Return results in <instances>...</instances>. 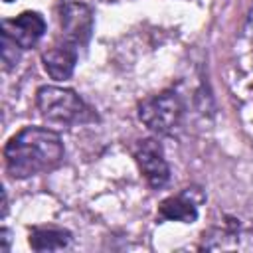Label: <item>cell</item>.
<instances>
[{
    "instance_id": "cell-2",
    "label": "cell",
    "mask_w": 253,
    "mask_h": 253,
    "mask_svg": "<svg viewBox=\"0 0 253 253\" xmlns=\"http://www.w3.org/2000/svg\"><path fill=\"white\" fill-rule=\"evenodd\" d=\"M36 103H38L40 115L53 125L79 123L87 117V111H89L75 91L55 87V85L40 87L36 95Z\"/></svg>"
},
{
    "instance_id": "cell-9",
    "label": "cell",
    "mask_w": 253,
    "mask_h": 253,
    "mask_svg": "<svg viewBox=\"0 0 253 253\" xmlns=\"http://www.w3.org/2000/svg\"><path fill=\"white\" fill-rule=\"evenodd\" d=\"M158 215L162 219H170V221L192 223L198 217V210H196L194 202L188 200L186 196H172V198L162 200V204L158 206Z\"/></svg>"
},
{
    "instance_id": "cell-12",
    "label": "cell",
    "mask_w": 253,
    "mask_h": 253,
    "mask_svg": "<svg viewBox=\"0 0 253 253\" xmlns=\"http://www.w3.org/2000/svg\"><path fill=\"white\" fill-rule=\"evenodd\" d=\"M0 235H2V241H4L2 251H8V245H10V235H8V229H2V231H0Z\"/></svg>"
},
{
    "instance_id": "cell-3",
    "label": "cell",
    "mask_w": 253,
    "mask_h": 253,
    "mask_svg": "<svg viewBox=\"0 0 253 253\" xmlns=\"http://www.w3.org/2000/svg\"><path fill=\"white\" fill-rule=\"evenodd\" d=\"M182 101L176 93L164 91L138 105V119L156 134H170L182 121Z\"/></svg>"
},
{
    "instance_id": "cell-6",
    "label": "cell",
    "mask_w": 253,
    "mask_h": 253,
    "mask_svg": "<svg viewBox=\"0 0 253 253\" xmlns=\"http://www.w3.org/2000/svg\"><path fill=\"white\" fill-rule=\"evenodd\" d=\"M43 32L45 22L38 12H24L14 20H4L2 24V34L10 36L20 45V49L34 47L43 36Z\"/></svg>"
},
{
    "instance_id": "cell-10",
    "label": "cell",
    "mask_w": 253,
    "mask_h": 253,
    "mask_svg": "<svg viewBox=\"0 0 253 253\" xmlns=\"http://www.w3.org/2000/svg\"><path fill=\"white\" fill-rule=\"evenodd\" d=\"M71 241V233L55 227H36L30 233V245L36 251H55L67 247Z\"/></svg>"
},
{
    "instance_id": "cell-1",
    "label": "cell",
    "mask_w": 253,
    "mask_h": 253,
    "mask_svg": "<svg viewBox=\"0 0 253 253\" xmlns=\"http://www.w3.org/2000/svg\"><path fill=\"white\" fill-rule=\"evenodd\" d=\"M63 158V144L57 132L42 126H26L14 134L6 148V170L12 178H30L53 170Z\"/></svg>"
},
{
    "instance_id": "cell-14",
    "label": "cell",
    "mask_w": 253,
    "mask_h": 253,
    "mask_svg": "<svg viewBox=\"0 0 253 253\" xmlns=\"http://www.w3.org/2000/svg\"><path fill=\"white\" fill-rule=\"evenodd\" d=\"M8 2H10V0H8Z\"/></svg>"
},
{
    "instance_id": "cell-13",
    "label": "cell",
    "mask_w": 253,
    "mask_h": 253,
    "mask_svg": "<svg viewBox=\"0 0 253 253\" xmlns=\"http://www.w3.org/2000/svg\"><path fill=\"white\" fill-rule=\"evenodd\" d=\"M247 32L253 36V4H251V10H249V20H247Z\"/></svg>"
},
{
    "instance_id": "cell-5",
    "label": "cell",
    "mask_w": 253,
    "mask_h": 253,
    "mask_svg": "<svg viewBox=\"0 0 253 253\" xmlns=\"http://www.w3.org/2000/svg\"><path fill=\"white\" fill-rule=\"evenodd\" d=\"M59 24H61L65 42L73 45H83L89 42L93 32V12L85 4L65 2L59 12Z\"/></svg>"
},
{
    "instance_id": "cell-8",
    "label": "cell",
    "mask_w": 253,
    "mask_h": 253,
    "mask_svg": "<svg viewBox=\"0 0 253 253\" xmlns=\"http://www.w3.org/2000/svg\"><path fill=\"white\" fill-rule=\"evenodd\" d=\"M42 61L45 71L49 73V77L61 81V79H69L73 69H75V61H77V49L73 43L63 42L57 45L47 47L42 53Z\"/></svg>"
},
{
    "instance_id": "cell-11",
    "label": "cell",
    "mask_w": 253,
    "mask_h": 253,
    "mask_svg": "<svg viewBox=\"0 0 253 253\" xmlns=\"http://www.w3.org/2000/svg\"><path fill=\"white\" fill-rule=\"evenodd\" d=\"M16 47H20L10 36L2 34V63H4V69H10L16 65L18 61V51Z\"/></svg>"
},
{
    "instance_id": "cell-7",
    "label": "cell",
    "mask_w": 253,
    "mask_h": 253,
    "mask_svg": "<svg viewBox=\"0 0 253 253\" xmlns=\"http://www.w3.org/2000/svg\"><path fill=\"white\" fill-rule=\"evenodd\" d=\"M202 249L210 251H253V231L235 229V227H223V229H211L204 233Z\"/></svg>"
},
{
    "instance_id": "cell-4",
    "label": "cell",
    "mask_w": 253,
    "mask_h": 253,
    "mask_svg": "<svg viewBox=\"0 0 253 253\" xmlns=\"http://www.w3.org/2000/svg\"><path fill=\"white\" fill-rule=\"evenodd\" d=\"M134 160L146 178V182L152 188H160L168 182L170 178V168L164 158V150L158 140L154 138H144L138 140L134 146Z\"/></svg>"
}]
</instances>
